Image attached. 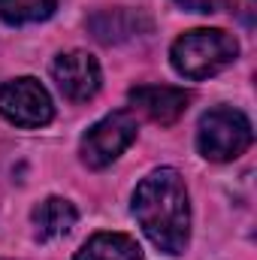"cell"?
I'll return each mask as SVG.
<instances>
[{"mask_svg":"<svg viewBox=\"0 0 257 260\" xmlns=\"http://www.w3.org/2000/svg\"><path fill=\"white\" fill-rule=\"evenodd\" d=\"M133 215L164 254H182L191 239V200L179 170L160 167L148 173L133 191Z\"/></svg>","mask_w":257,"mask_h":260,"instance_id":"6da1fadb","label":"cell"},{"mask_svg":"<svg viewBox=\"0 0 257 260\" xmlns=\"http://www.w3.org/2000/svg\"><path fill=\"white\" fill-rule=\"evenodd\" d=\"M236 55H239L236 37L227 30H218V27L188 30L170 49V61L176 67V73L185 79H194V82L218 76L221 70H227L236 61Z\"/></svg>","mask_w":257,"mask_h":260,"instance_id":"7a4b0ae2","label":"cell"},{"mask_svg":"<svg viewBox=\"0 0 257 260\" xmlns=\"http://www.w3.org/2000/svg\"><path fill=\"white\" fill-rule=\"evenodd\" d=\"M254 139V130L245 112L233 109V106H215L200 118L197 127V148L206 160L224 164L239 157Z\"/></svg>","mask_w":257,"mask_h":260,"instance_id":"3957f363","label":"cell"},{"mask_svg":"<svg viewBox=\"0 0 257 260\" xmlns=\"http://www.w3.org/2000/svg\"><path fill=\"white\" fill-rule=\"evenodd\" d=\"M0 115L15 127H46L55 118V106L37 79L21 76L0 85Z\"/></svg>","mask_w":257,"mask_h":260,"instance_id":"277c9868","label":"cell"},{"mask_svg":"<svg viewBox=\"0 0 257 260\" xmlns=\"http://www.w3.org/2000/svg\"><path fill=\"white\" fill-rule=\"evenodd\" d=\"M133 139H136V118L130 112H109L106 118L91 124L88 133L82 136V145H79L82 164L91 167V170H103Z\"/></svg>","mask_w":257,"mask_h":260,"instance_id":"5b68a950","label":"cell"},{"mask_svg":"<svg viewBox=\"0 0 257 260\" xmlns=\"http://www.w3.org/2000/svg\"><path fill=\"white\" fill-rule=\"evenodd\" d=\"M52 76H55L61 94L67 100H73V103L91 100L100 91V79H103L97 58L88 55V52H79V49L58 55L55 64H52Z\"/></svg>","mask_w":257,"mask_h":260,"instance_id":"8992f818","label":"cell"},{"mask_svg":"<svg viewBox=\"0 0 257 260\" xmlns=\"http://www.w3.org/2000/svg\"><path fill=\"white\" fill-rule=\"evenodd\" d=\"M127 97L154 124H176L191 103V94L185 88H173V85H136V88H130Z\"/></svg>","mask_w":257,"mask_h":260,"instance_id":"52a82bcc","label":"cell"},{"mask_svg":"<svg viewBox=\"0 0 257 260\" xmlns=\"http://www.w3.org/2000/svg\"><path fill=\"white\" fill-rule=\"evenodd\" d=\"M76 206L64 200V197H49V200H43L37 209H34V215H30V221H34V236L40 239V242H52V239H61L67 236L73 227H76Z\"/></svg>","mask_w":257,"mask_h":260,"instance_id":"ba28073f","label":"cell"},{"mask_svg":"<svg viewBox=\"0 0 257 260\" xmlns=\"http://www.w3.org/2000/svg\"><path fill=\"white\" fill-rule=\"evenodd\" d=\"M73 260H142V251L127 233H97L79 248Z\"/></svg>","mask_w":257,"mask_h":260,"instance_id":"9c48e42d","label":"cell"},{"mask_svg":"<svg viewBox=\"0 0 257 260\" xmlns=\"http://www.w3.org/2000/svg\"><path fill=\"white\" fill-rule=\"evenodd\" d=\"M55 6L58 0H0V18L6 24H34L46 21Z\"/></svg>","mask_w":257,"mask_h":260,"instance_id":"30bf717a","label":"cell"},{"mask_svg":"<svg viewBox=\"0 0 257 260\" xmlns=\"http://www.w3.org/2000/svg\"><path fill=\"white\" fill-rule=\"evenodd\" d=\"M182 9H188V12H221L224 6H227V0H176Z\"/></svg>","mask_w":257,"mask_h":260,"instance_id":"8fae6325","label":"cell"},{"mask_svg":"<svg viewBox=\"0 0 257 260\" xmlns=\"http://www.w3.org/2000/svg\"><path fill=\"white\" fill-rule=\"evenodd\" d=\"M0 260H6V257H0Z\"/></svg>","mask_w":257,"mask_h":260,"instance_id":"7c38bea8","label":"cell"}]
</instances>
